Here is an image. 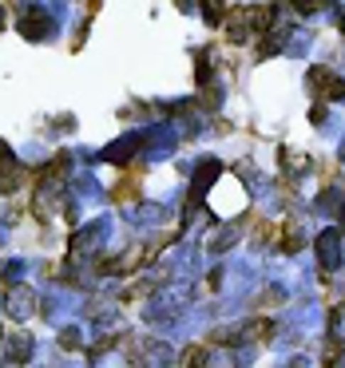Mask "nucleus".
<instances>
[{
  "instance_id": "f257e3e1",
  "label": "nucleus",
  "mask_w": 345,
  "mask_h": 368,
  "mask_svg": "<svg viewBox=\"0 0 345 368\" xmlns=\"http://www.w3.org/2000/svg\"><path fill=\"white\" fill-rule=\"evenodd\" d=\"M309 87L317 95H326V99H345V80H337L329 67H314L309 72Z\"/></svg>"
},
{
  "instance_id": "f03ea898",
  "label": "nucleus",
  "mask_w": 345,
  "mask_h": 368,
  "mask_svg": "<svg viewBox=\"0 0 345 368\" xmlns=\"http://www.w3.org/2000/svg\"><path fill=\"white\" fill-rule=\"evenodd\" d=\"M203 357H206L203 345H198V349H187V352H183V368H203V364H198Z\"/></svg>"
}]
</instances>
